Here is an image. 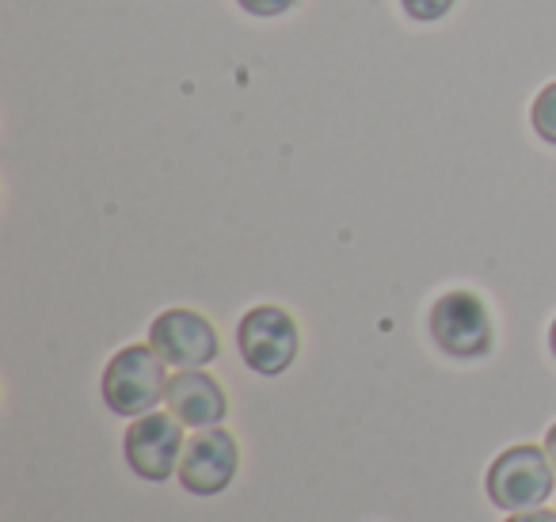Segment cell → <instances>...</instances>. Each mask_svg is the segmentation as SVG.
Returning a JSON list of instances; mask_svg holds the SVG:
<instances>
[{"mask_svg": "<svg viewBox=\"0 0 556 522\" xmlns=\"http://www.w3.org/2000/svg\"><path fill=\"white\" fill-rule=\"evenodd\" d=\"M168 362L153 351V344H126L108 359L100 377V397L111 415L118 420H138L146 412H156L168 397Z\"/></svg>", "mask_w": 556, "mask_h": 522, "instance_id": "6da1fadb", "label": "cell"}, {"mask_svg": "<svg viewBox=\"0 0 556 522\" xmlns=\"http://www.w3.org/2000/svg\"><path fill=\"white\" fill-rule=\"evenodd\" d=\"M484 496L503 514L545 507L556 496V465L548 461L545 446L515 443L495 453L484 473Z\"/></svg>", "mask_w": 556, "mask_h": 522, "instance_id": "7a4b0ae2", "label": "cell"}, {"mask_svg": "<svg viewBox=\"0 0 556 522\" xmlns=\"http://www.w3.org/2000/svg\"><path fill=\"white\" fill-rule=\"evenodd\" d=\"M427 336L446 359L480 362L495 347L492 309L472 290H446L427 309Z\"/></svg>", "mask_w": 556, "mask_h": 522, "instance_id": "3957f363", "label": "cell"}, {"mask_svg": "<svg viewBox=\"0 0 556 522\" xmlns=\"http://www.w3.org/2000/svg\"><path fill=\"white\" fill-rule=\"evenodd\" d=\"M237 351L244 366L260 377H282L302 351V328L282 306H252L237 321Z\"/></svg>", "mask_w": 556, "mask_h": 522, "instance_id": "277c9868", "label": "cell"}, {"mask_svg": "<svg viewBox=\"0 0 556 522\" xmlns=\"http://www.w3.org/2000/svg\"><path fill=\"white\" fill-rule=\"evenodd\" d=\"M184 423L164 408V412H146L138 420L126 423L123 431V458L138 481L164 484L179 473V458H184Z\"/></svg>", "mask_w": 556, "mask_h": 522, "instance_id": "5b68a950", "label": "cell"}, {"mask_svg": "<svg viewBox=\"0 0 556 522\" xmlns=\"http://www.w3.org/2000/svg\"><path fill=\"white\" fill-rule=\"evenodd\" d=\"M237 473H240V443L225 423L191 431L176 473L179 488L187 496H199V499L222 496V492L232 488Z\"/></svg>", "mask_w": 556, "mask_h": 522, "instance_id": "8992f818", "label": "cell"}, {"mask_svg": "<svg viewBox=\"0 0 556 522\" xmlns=\"http://www.w3.org/2000/svg\"><path fill=\"white\" fill-rule=\"evenodd\" d=\"M149 344L172 370H202L222 355V339L206 313L187 306H172L153 316Z\"/></svg>", "mask_w": 556, "mask_h": 522, "instance_id": "52a82bcc", "label": "cell"}, {"mask_svg": "<svg viewBox=\"0 0 556 522\" xmlns=\"http://www.w3.org/2000/svg\"><path fill=\"white\" fill-rule=\"evenodd\" d=\"M164 408L184 423L187 431H202V427H217L229 415V393L225 385L202 370H176L168 382V397H164Z\"/></svg>", "mask_w": 556, "mask_h": 522, "instance_id": "ba28073f", "label": "cell"}, {"mask_svg": "<svg viewBox=\"0 0 556 522\" xmlns=\"http://www.w3.org/2000/svg\"><path fill=\"white\" fill-rule=\"evenodd\" d=\"M530 126L545 146L556 149V80L545 85L538 96H533V108H530Z\"/></svg>", "mask_w": 556, "mask_h": 522, "instance_id": "9c48e42d", "label": "cell"}, {"mask_svg": "<svg viewBox=\"0 0 556 522\" xmlns=\"http://www.w3.org/2000/svg\"><path fill=\"white\" fill-rule=\"evenodd\" d=\"M401 12L412 20V24H439L454 12L457 0H396Z\"/></svg>", "mask_w": 556, "mask_h": 522, "instance_id": "30bf717a", "label": "cell"}, {"mask_svg": "<svg viewBox=\"0 0 556 522\" xmlns=\"http://www.w3.org/2000/svg\"><path fill=\"white\" fill-rule=\"evenodd\" d=\"M298 4H302V0H237V9L255 20H278V16H287V12H294Z\"/></svg>", "mask_w": 556, "mask_h": 522, "instance_id": "8fae6325", "label": "cell"}, {"mask_svg": "<svg viewBox=\"0 0 556 522\" xmlns=\"http://www.w3.org/2000/svg\"><path fill=\"white\" fill-rule=\"evenodd\" d=\"M503 522H556V511H548V507H533V511H515V514H507Z\"/></svg>", "mask_w": 556, "mask_h": 522, "instance_id": "7c38bea8", "label": "cell"}, {"mask_svg": "<svg viewBox=\"0 0 556 522\" xmlns=\"http://www.w3.org/2000/svg\"><path fill=\"white\" fill-rule=\"evenodd\" d=\"M541 446H545L548 461H553V465H556V420L548 423V431H545V438H541Z\"/></svg>", "mask_w": 556, "mask_h": 522, "instance_id": "4fadbf2b", "label": "cell"}, {"mask_svg": "<svg viewBox=\"0 0 556 522\" xmlns=\"http://www.w3.org/2000/svg\"><path fill=\"white\" fill-rule=\"evenodd\" d=\"M548 355L556 359V316H553V324H548Z\"/></svg>", "mask_w": 556, "mask_h": 522, "instance_id": "5bb4252c", "label": "cell"}]
</instances>
